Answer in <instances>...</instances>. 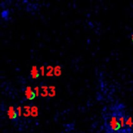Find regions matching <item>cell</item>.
Listing matches in <instances>:
<instances>
[{
	"label": "cell",
	"mask_w": 133,
	"mask_h": 133,
	"mask_svg": "<svg viewBox=\"0 0 133 133\" xmlns=\"http://www.w3.org/2000/svg\"><path fill=\"white\" fill-rule=\"evenodd\" d=\"M127 115L125 105L118 104L103 115L105 133H126Z\"/></svg>",
	"instance_id": "cell-1"
},
{
	"label": "cell",
	"mask_w": 133,
	"mask_h": 133,
	"mask_svg": "<svg viewBox=\"0 0 133 133\" xmlns=\"http://www.w3.org/2000/svg\"><path fill=\"white\" fill-rule=\"evenodd\" d=\"M125 129L126 133H133V118L131 115L127 116Z\"/></svg>",
	"instance_id": "cell-2"
},
{
	"label": "cell",
	"mask_w": 133,
	"mask_h": 133,
	"mask_svg": "<svg viewBox=\"0 0 133 133\" xmlns=\"http://www.w3.org/2000/svg\"><path fill=\"white\" fill-rule=\"evenodd\" d=\"M25 96L27 100H33L36 97V94L31 87H27L25 89Z\"/></svg>",
	"instance_id": "cell-3"
},
{
	"label": "cell",
	"mask_w": 133,
	"mask_h": 133,
	"mask_svg": "<svg viewBox=\"0 0 133 133\" xmlns=\"http://www.w3.org/2000/svg\"><path fill=\"white\" fill-rule=\"evenodd\" d=\"M7 115H8V117L10 120H15V119H16V118L18 116L16 110L13 106H10L9 108L8 111H7Z\"/></svg>",
	"instance_id": "cell-4"
},
{
	"label": "cell",
	"mask_w": 133,
	"mask_h": 133,
	"mask_svg": "<svg viewBox=\"0 0 133 133\" xmlns=\"http://www.w3.org/2000/svg\"><path fill=\"white\" fill-rule=\"evenodd\" d=\"M31 76L32 79H37L39 76V71L36 65H33L31 69Z\"/></svg>",
	"instance_id": "cell-5"
},
{
	"label": "cell",
	"mask_w": 133,
	"mask_h": 133,
	"mask_svg": "<svg viewBox=\"0 0 133 133\" xmlns=\"http://www.w3.org/2000/svg\"><path fill=\"white\" fill-rule=\"evenodd\" d=\"M41 96L43 97H45L49 96V87L46 86H42V93Z\"/></svg>",
	"instance_id": "cell-6"
},
{
	"label": "cell",
	"mask_w": 133,
	"mask_h": 133,
	"mask_svg": "<svg viewBox=\"0 0 133 133\" xmlns=\"http://www.w3.org/2000/svg\"><path fill=\"white\" fill-rule=\"evenodd\" d=\"M31 115L32 117H37L38 115V110L36 106L31 107Z\"/></svg>",
	"instance_id": "cell-7"
},
{
	"label": "cell",
	"mask_w": 133,
	"mask_h": 133,
	"mask_svg": "<svg viewBox=\"0 0 133 133\" xmlns=\"http://www.w3.org/2000/svg\"><path fill=\"white\" fill-rule=\"evenodd\" d=\"M46 69H47V72H46V76H54V68L52 65L47 66Z\"/></svg>",
	"instance_id": "cell-8"
},
{
	"label": "cell",
	"mask_w": 133,
	"mask_h": 133,
	"mask_svg": "<svg viewBox=\"0 0 133 133\" xmlns=\"http://www.w3.org/2000/svg\"><path fill=\"white\" fill-rule=\"evenodd\" d=\"M61 74H62V70L60 65H56V67H54V76H60Z\"/></svg>",
	"instance_id": "cell-9"
},
{
	"label": "cell",
	"mask_w": 133,
	"mask_h": 133,
	"mask_svg": "<svg viewBox=\"0 0 133 133\" xmlns=\"http://www.w3.org/2000/svg\"><path fill=\"white\" fill-rule=\"evenodd\" d=\"M56 95V87L53 86H51L49 87V96L53 97Z\"/></svg>",
	"instance_id": "cell-10"
},
{
	"label": "cell",
	"mask_w": 133,
	"mask_h": 133,
	"mask_svg": "<svg viewBox=\"0 0 133 133\" xmlns=\"http://www.w3.org/2000/svg\"><path fill=\"white\" fill-rule=\"evenodd\" d=\"M24 116L28 117L29 115H31V108L28 106H25L24 107Z\"/></svg>",
	"instance_id": "cell-11"
},
{
	"label": "cell",
	"mask_w": 133,
	"mask_h": 133,
	"mask_svg": "<svg viewBox=\"0 0 133 133\" xmlns=\"http://www.w3.org/2000/svg\"><path fill=\"white\" fill-rule=\"evenodd\" d=\"M8 15H9L8 10H4V11L2 12V16L4 19H7V17H8Z\"/></svg>",
	"instance_id": "cell-12"
},
{
	"label": "cell",
	"mask_w": 133,
	"mask_h": 133,
	"mask_svg": "<svg viewBox=\"0 0 133 133\" xmlns=\"http://www.w3.org/2000/svg\"><path fill=\"white\" fill-rule=\"evenodd\" d=\"M16 112H17V115H18L19 117L21 116V115H22V108H21V107H18L16 108Z\"/></svg>",
	"instance_id": "cell-13"
},
{
	"label": "cell",
	"mask_w": 133,
	"mask_h": 133,
	"mask_svg": "<svg viewBox=\"0 0 133 133\" xmlns=\"http://www.w3.org/2000/svg\"><path fill=\"white\" fill-rule=\"evenodd\" d=\"M40 73L42 76H45V67L44 66L40 67Z\"/></svg>",
	"instance_id": "cell-14"
},
{
	"label": "cell",
	"mask_w": 133,
	"mask_h": 133,
	"mask_svg": "<svg viewBox=\"0 0 133 133\" xmlns=\"http://www.w3.org/2000/svg\"><path fill=\"white\" fill-rule=\"evenodd\" d=\"M34 92L36 94V97H38V95H39V87H34Z\"/></svg>",
	"instance_id": "cell-15"
},
{
	"label": "cell",
	"mask_w": 133,
	"mask_h": 133,
	"mask_svg": "<svg viewBox=\"0 0 133 133\" xmlns=\"http://www.w3.org/2000/svg\"><path fill=\"white\" fill-rule=\"evenodd\" d=\"M132 42H133V33H132Z\"/></svg>",
	"instance_id": "cell-16"
}]
</instances>
